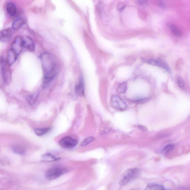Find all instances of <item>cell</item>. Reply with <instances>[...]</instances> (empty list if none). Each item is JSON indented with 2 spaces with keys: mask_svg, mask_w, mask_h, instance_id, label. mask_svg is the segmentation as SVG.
Returning <instances> with one entry per match:
<instances>
[{
  "mask_svg": "<svg viewBox=\"0 0 190 190\" xmlns=\"http://www.w3.org/2000/svg\"><path fill=\"white\" fill-rule=\"evenodd\" d=\"M7 12L12 17H14L16 14L17 9L14 3L11 2H7L6 5Z\"/></svg>",
  "mask_w": 190,
  "mask_h": 190,
  "instance_id": "12",
  "label": "cell"
},
{
  "mask_svg": "<svg viewBox=\"0 0 190 190\" xmlns=\"http://www.w3.org/2000/svg\"><path fill=\"white\" fill-rule=\"evenodd\" d=\"M11 49L18 56L21 53V52L24 50L21 37L18 36L16 38L12 44Z\"/></svg>",
  "mask_w": 190,
  "mask_h": 190,
  "instance_id": "7",
  "label": "cell"
},
{
  "mask_svg": "<svg viewBox=\"0 0 190 190\" xmlns=\"http://www.w3.org/2000/svg\"><path fill=\"white\" fill-rule=\"evenodd\" d=\"M164 187L162 185L156 184H149L146 186L144 190H164Z\"/></svg>",
  "mask_w": 190,
  "mask_h": 190,
  "instance_id": "20",
  "label": "cell"
},
{
  "mask_svg": "<svg viewBox=\"0 0 190 190\" xmlns=\"http://www.w3.org/2000/svg\"><path fill=\"white\" fill-rule=\"evenodd\" d=\"M12 149L14 153L20 155H24L25 154V150L22 146L18 144L14 145Z\"/></svg>",
  "mask_w": 190,
  "mask_h": 190,
  "instance_id": "17",
  "label": "cell"
},
{
  "mask_svg": "<svg viewBox=\"0 0 190 190\" xmlns=\"http://www.w3.org/2000/svg\"><path fill=\"white\" fill-rule=\"evenodd\" d=\"M43 161L46 162H54L59 160V158L50 153H46L42 157Z\"/></svg>",
  "mask_w": 190,
  "mask_h": 190,
  "instance_id": "16",
  "label": "cell"
},
{
  "mask_svg": "<svg viewBox=\"0 0 190 190\" xmlns=\"http://www.w3.org/2000/svg\"><path fill=\"white\" fill-rule=\"evenodd\" d=\"M168 25V27H169L170 29L171 32L174 35L177 36V37H180L182 33L177 26L173 24H169Z\"/></svg>",
  "mask_w": 190,
  "mask_h": 190,
  "instance_id": "18",
  "label": "cell"
},
{
  "mask_svg": "<svg viewBox=\"0 0 190 190\" xmlns=\"http://www.w3.org/2000/svg\"><path fill=\"white\" fill-rule=\"evenodd\" d=\"M140 171L137 168H130L124 171L120 177L119 184L121 186L127 185L138 178Z\"/></svg>",
  "mask_w": 190,
  "mask_h": 190,
  "instance_id": "2",
  "label": "cell"
},
{
  "mask_svg": "<svg viewBox=\"0 0 190 190\" xmlns=\"http://www.w3.org/2000/svg\"><path fill=\"white\" fill-rule=\"evenodd\" d=\"M94 138L92 137L87 138L85 139V140L82 142V143H81V145L82 146H86L87 145L91 143V142H92L94 140Z\"/></svg>",
  "mask_w": 190,
  "mask_h": 190,
  "instance_id": "24",
  "label": "cell"
},
{
  "mask_svg": "<svg viewBox=\"0 0 190 190\" xmlns=\"http://www.w3.org/2000/svg\"><path fill=\"white\" fill-rule=\"evenodd\" d=\"M23 49L30 52L35 50V46L34 41L30 37L27 36L21 37Z\"/></svg>",
  "mask_w": 190,
  "mask_h": 190,
  "instance_id": "6",
  "label": "cell"
},
{
  "mask_svg": "<svg viewBox=\"0 0 190 190\" xmlns=\"http://www.w3.org/2000/svg\"><path fill=\"white\" fill-rule=\"evenodd\" d=\"M43 67V79L42 87H46L49 82L53 80L59 72L57 62L51 53H45L40 56Z\"/></svg>",
  "mask_w": 190,
  "mask_h": 190,
  "instance_id": "1",
  "label": "cell"
},
{
  "mask_svg": "<svg viewBox=\"0 0 190 190\" xmlns=\"http://www.w3.org/2000/svg\"><path fill=\"white\" fill-rule=\"evenodd\" d=\"M175 147L174 145L172 144L168 145L165 146V147L163 149V152L165 154H167L170 152L172 151Z\"/></svg>",
  "mask_w": 190,
  "mask_h": 190,
  "instance_id": "23",
  "label": "cell"
},
{
  "mask_svg": "<svg viewBox=\"0 0 190 190\" xmlns=\"http://www.w3.org/2000/svg\"><path fill=\"white\" fill-rule=\"evenodd\" d=\"M25 21L21 17H18L16 19L12 24V29L14 30H18L21 28L24 25Z\"/></svg>",
  "mask_w": 190,
  "mask_h": 190,
  "instance_id": "14",
  "label": "cell"
},
{
  "mask_svg": "<svg viewBox=\"0 0 190 190\" xmlns=\"http://www.w3.org/2000/svg\"><path fill=\"white\" fill-rule=\"evenodd\" d=\"M67 172V170L65 168L56 167L50 168L46 171L45 177L47 180H53L62 175H64Z\"/></svg>",
  "mask_w": 190,
  "mask_h": 190,
  "instance_id": "3",
  "label": "cell"
},
{
  "mask_svg": "<svg viewBox=\"0 0 190 190\" xmlns=\"http://www.w3.org/2000/svg\"><path fill=\"white\" fill-rule=\"evenodd\" d=\"M51 127H46L43 128H37L35 129L34 132L35 134L38 136H41L47 134L51 131Z\"/></svg>",
  "mask_w": 190,
  "mask_h": 190,
  "instance_id": "15",
  "label": "cell"
},
{
  "mask_svg": "<svg viewBox=\"0 0 190 190\" xmlns=\"http://www.w3.org/2000/svg\"><path fill=\"white\" fill-rule=\"evenodd\" d=\"M177 83L178 86L180 88H183L185 87V84L184 81L182 78L178 77L177 79Z\"/></svg>",
  "mask_w": 190,
  "mask_h": 190,
  "instance_id": "25",
  "label": "cell"
},
{
  "mask_svg": "<svg viewBox=\"0 0 190 190\" xmlns=\"http://www.w3.org/2000/svg\"><path fill=\"white\" fill-rule=\"evenodd\" d=\"M39 95H40V92L37 91L27 96V100L29 104L31 105H34L37 102Z\"/></svg>",
  "mask_w": 190,
  "mask_h": 190,
  "instance_id": "13",
  "label": "cell"
},
{
  "mask_svg": "<svg viewBox=\"0 0 190 190\" xmlns=\"http://www.w3.org/2000/svg\"><path fill=\"white\" fill-rule=\"evenodd\" d=\"M9 66L7 62L4 66L3 74L4 82L7 85L10 83L11 80V73Z\"/></svg>",
  "mask_w": 190,
  "mask_h": 190,
  "instance_id": "10",
  "label": "cell"
},
{
  "mask_svg": "<svg viewBox=\"0 0 190 190\" xmlns=\"http://www.w3.org/2000/svg\"><path fill=\"white\" fill-rule=\"evenodd\" d=\"M164 190H165V189H164Z\"/></svg>",
  "mask_w": 190,
  "mask_h": 190,
  "instance_id": "31",
  "label": "cell"
},
{
  "mask_svg": "<svg viewBox=\"0 0 190 190\" xmlns=\"http://www.w3.org/2000/svg\"><path fill=\"white\" fill-rule=\"evenodd\" d=\"M14 30L9 28L0 31V42H5L8 41L12 37Z\"/></svg>",
  "mask_w": 190,
  "mask_h": 190,
  "instance_id": "8",
  "label": "cell"
},
{
  "mask_svg": "<svg viewBox=\"0 0 190 190\" xmlns=\"http://www.w3.org/2000/svg\"><path fill=\"white\" fill-rule=\"evenodd\" d=\"M159 6L163 8H164V7H165V4H164L163 2H160V3H159Z\"/></svg>",
  "mask_w": 190,
  "mask_h": 190,
  "instance_id": "30",
  "label": "cell"
},
{
  "mask_svg": "<svg viewBox=\"0 0 190 190\" xmlns=\"http://www.w3.org/2000/svg\"><path fill=\"white\" fill-rule=\"evenodd\" d=\"M138 127L139 129H140L144 130V131H146V130H147V129H146V127H144V126H138Z\"/></svg>",
  "mask_w": 190,
  "mask_h": 190,
  "instance_id": "28",
  "label": "cell"
},
{
  "mask_svg": "<svg viewBox=\"0 0 190 190\" xmlns=\"http://www.w3.org/2000/svg\"><path fill=\"white\" fill-rule=\"evenodd\" d=\"M127 89V82H124L120 84L117 89V91L119 93L124 94L125 93Z\"/></svg>",
  "mask_w": 190,
  "mask_h": 190,
  "instance_id": "21",
  "label": "cell"
},
{
  "mask_svg": "<svg viewBox=\"0 0 190 190\" xmlns=\"http://www.w3.org/2000/svg\"><path fill=\"white\" fill-rule=\"evenodd\" d=\"M75 91L79 96L82 97L85 95V82H84L83 78L82 77H80L78 83L75 85Z\"/></svg>",
  "mask_w": 190,
  "mask_h": 190,
  "instance_id": "9",
  "label": "cell"
},
{
  "mask_svg": "<svg viewBox=\"0 0 190 190\" xmlns=\"http://www.w3.org/2000/svg\"><path fill=\"white\" fill-rule=\"evenodd\" d=\"M111 105L113 108L120 111H123L127 108L126 103L118 95L114 94L111 97Z\"/></svg>",
  "mask_w": 190,
  "mask_h": 190,
  "instance_id": "4",
  "label": "cell"
},
{
  "mask_svg": "<svg viewBox=\"0 0 190 190\" xmlns=\"http://www.w3.org/2000/svg\"><path fill=\"white\" fill-rule=\"evenodd\" d=\"M147 1H137L138 4H139V5H143L146 4L147 2Z\"/></svg>",
  "mask_w": 190,
  "mask_h": 190,
  "instance_id": "27",
  "label": "cell"
},
{
  "mask_svg": "<svg viewBox=\"0 0 190 190\" xmlns=\"http://www.w3.org/2000/svg\"><path fill=\"white\" fill-rule=\"evenodd\" d=\"M18 56V55L12 49L9 50L7 53V63L9 66H12L17 60Z\"/></svg>",
  "mask_w": 190,
  "mask_h": 190,
  "instance_id": "11",
  "label": "cell"
},
{
  "mask_svg": "<svg viewBox=\"0 0 190 190\" xmlns=\"http://www.w3.org/2000/svg\"><path fill=\"white\" fill-rule=\"evenodd\" d=\"M125 7L126 6L123 3H120L117 5V9L118 10H122L125 8Z\"/></svg>",
  "mask_w": 190,
  "mask_h": 190,
  "instance_id": "26",
  "label": "cell"
},
{
  "mask_svg": "<svg viewBox=\"0 0 190 190\" xmlns=\"http://www.w3.org/2000/svg\"><path fill=\"white\" fill-rule=\"evenodd\" d=\"M59 143L62 147L66 148H72L77 145L78 140L70 136L62 138L59 141Z\"/></svg>",
  "mask_w": 190,
  "mask_h": 190,
  "instance_id": "5",
  "label": "cell"
},
{
  "mask_svg": "<svg viewBox=\"0 0 190 190\" xmlns=\"http://www.w3.org/2000/svg\"><path fill=\"white\" fill-rule=\"evenodd\" d=\"M6 62L5 61L3 58L0 57V85L4 83L3 79V74L4 66Z\"/></svg>",
  "mask_w": 190,
  "mask_h": 190,
  "instance_id": "19",
  "label": "cell"
},
{
  "mask_svg": "<svg viewBox=\"0 0 190 190\" xmlns=\"http://www.w3.org/2000/svg\"><path fill=\"white\" fill-rule=\"evenodd\" d=\"M147 100V99L146 98L144 99H142L138 101V102L139 103H144L146 102V101Z\"/></svg>",
  "mask_w": 190,
  "mask_h": 190,
  "instance_id": "29",
  "label": "cell"
},
{
  "mask_svg": "<svg viewBox=\"0 0 190 190\" xmlns=\"http://www.w3.org/2000/svg\"><path fill=\"white\" fill-rule=\"evenodd\" d=\"M158 60V62L157 66H160V67L163 68V69H165V70L167 71L168 72H171L170 68L167 64L162 60Z\"/></svg>",
  "mask_w": 190,
  "mask_h": 190,
  "instance_id": "22",
  "label": "cell"
}]
</instances>
